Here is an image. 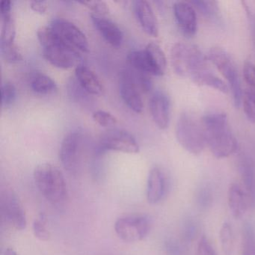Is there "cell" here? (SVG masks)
I'll use <instances>...</instances> for the list:
<instances>
[{
    "mask_svg": "<svg viewBox=\"0 0 255 255\" xmlns=\"http://www.w3.org/2000/svg\"><path fill=\"white\" fill-rule=\"evenodd\" d=\"M196 255H217L210 240L205 236H203L198 242Z\"/></svg>",
    "mask_w": 255,
    "mask_h": 255,
    "instance_id": "obj_35",
    "label": "cell"
},
{
    "mask_svg": "<svg viewBox=\"0 0 255 255\" xmlns=\"http://www.w3.org/2000/svg\"><path fill=\"white\" fill-rule=\"evenodd\" d=\"M17 89L11 82H5L1 87V102L2 106L8 107L15 101Z\"/></svg>",
    "mask_w": 255,
    "mask_h": 255,
    "instance_id": "obj_30",
    "label": "cell"
},
{
    "mask_svg": "<svg viewBox=\"0 0 255 255\" xmlns=\"http://www.w3.org/2000/svg\"><path fill=\"white\" fill-rule=\"evenodd\" d=\"M80 3L87 7L89 9L94 11V14H98V15L106 17L110 14V7L107 5V2H104V1H98V0L82 1V2H80Z\"/></svg>",
    "mask_w": 255,
    "mask_h": 255,
    "instance_id": "obj_33",
    "label": "cell"
},
{
    "mask_svg": "<svg viewBox=\"0 0 255 255\" xmlns=\"http://www.w3.org/2000/svg\"><path fill=\"white\" fill-rule=\"evenodd\" d=\"M166 190V179L163 171L159 167H153L149 172L147 182V201L156 204L163 198Z\"/></svg>",
    "mask_w": 255,
    "mask_h": 255,
    "instance_id": "obj_17",
    "label": "cell"
},
{
    "mask_svg": "<svg viewBox=\"0 0 255 255\" xmlns=\"http://www.w3.org/2000/svg\"><path fill=\"white\" fill-rule=\"evenodd\" d=\"M50 27L68 44L79 51H89V43L86 34L79 26L69 20L63 18L54 19L50 23Z\"/></svg>",
    "mask_w": 255,
    "mask_h": 255,
    "instance_id": "obj_11",
    "label": "cell"
},
{
    "mask_svg": "<svg viewBox=\"0 0 255 255\" xmlns=\"http://www.w3.org/2000/svg\"><path fill=\"white\" fill-rule=\"evenodd\" d=\"M176 137L179 144L193 155L202 153L207 146L201 121L193 115L183 113L176 125Z\"/></svg>",
    "mask_w": 255,
    "mask_h": 255,
    "instance_id": "obj_5",
    "label": "cell"
},
{
    "mask_svg": "<svg viewBox=\"0 0 255 255\" xmlns=\"http://www.w3.org/2000/svg\"><path fill=\"white\" fill-rule=\"evenodd\" d=\"M246 119L255 124V93L247 89L243 92L242 104Z\"/></svg>",
    "mask_w": 255,
    "mask_h": 255,
    "instance_id": "obj_26",
    "label": "cell"
},
{
    "mask_svg": "<svg viewBox=\"0 0 255 255\" xmlns=\"http://www.w3.org/2000/svg\"><path fill=\"white\" fill-rule=\"evenodd\" d=\"M0 209L2 217L17 230H23L26 227L24 210L14 191L4 189L0 195Z\"/></svg>",
    "mask_w": 255,
    "mask_h": 255,
    "instance_id": "obj_9",
    "label": "cell"
},
{
    "mask_svg": "<svg viewBox=\"0 0 255 255\" xmlns=\"http://www.w3.org/2000/svg\"><path fill=\"white\" fill-rule=\"evenodd\" d=\"M207 146L217 159L228 157L236 151L237 141L225 113L206 115L201 119Z\"/></svg>",
    "mask_w": 255,
    "mask_h": 255,
    "instance_id": "obj_2",
    "label": "cell"
},
{
    "mask_svg": "<svg viewBox=\"0 0 255 255\" xmlns=\"http://www.w3.org/2000/svg\"><path fill=\"white\" fill-rule=\"evenodd\" d=\"M243 255H255V234L250 226L243 233Z\"/></svg>",
    "mask_w": 255,
    "mask_h": 255,
    "instance_id": "obj_31",
    "label": "cell"
},
{
    "mask_svg": "<svg viewBox=\"0 0 255 255\" xmlns=\"http://www.w3.org/2000/svg\"><path fill=\"white\" fill-rule=\"evenodd\" d=\"M30 86L35 93L39 95H51L58 90L56 82L47 74L41 72L32 74Z\"/></svg>",
    "mask_w": 255,
    "mask_h": 255,
    "instance_id": "obj_22",
    "label": "cell"
},
{
    "mask_svg": "<svg viewBox=\"0 0 255 255\" xmlns=\"http://www.w3.org/2000/svg\"><path fill=\"white\" fill-rule=\"evenodd\" d=\"M75 76L77 83L89 95L100 96L104 94V87L101 79L91 68L79 65L76 68Z\"/></svg>",
    "mask_w": 255,
    "mask_h": 255,
    "instance_id": "obj_18",
    "label": "cell"
},
{
    "mask_svg": "<svg viewBox=\"0 0 255 255\" xmlns=\"http://www.w3.org/2000/svg\"><path fill=\"white\" fill-rule=\"evenodd\" d=\"M11 2L9 0H3L1 2L0 5V11H1V16L7 15L11 14Z\"/></svg>",
    "mask_w": 255,
    "mask_h": 255,
    "instance_id": "obj_37",
    "label": "cell"
},
{
    "mask_svg": "<svg viewBox=\"0 0 255 255\" xmlns=\"http://www.w3.org/2000/svg\"><path fill=\"white\" fill-rule=\"evenodd\" d=\"M194 8L199 11L207 18L213 19L218 14L217 3L214 1H191Z\"/></svg>",
    "mask_w": 255,
    "mask_h": 255,
    "instance_id": "obj_29",
    "label": "cell"
},
{
    "mask_svg": "<svg viewBox=\"0 0 255 255\" xmlns=\"http://www.w3.org/2000/svg\"><path fill=\"white\" fill-rule=\"evenodd\" d=\"M149 110L155 125L160 129L168 128L171 116V103L166 94L154 92L149 100Z\"/></svg>",
    "mask_w": 255,
    "mask_h": 255,
    "instance_id": "obj_14",
    "label": "cell"
},
{
    "mask_svg": "<svg viewBox=\"0 0 255 255\" xmlns=\"http://www.w3.org/2000/svg\"><path fill=\"white\" fill-rule=\"evenodd\" d=\"M91 17L97 30L107 42L113 47H121L124 41L123 32L115 22L95 14H91Z\"/></svg>",
    "mask_w": 255,
    "mask_h": 255,
    "instance_id": "obj_16",
    "label": "cell"
},
{
    "mask_svg": "<svg viewBox=\"0 0 255 255\" xmlns=\"http://www.w3.org/2000/svg\"><path fill=\"white\" fill-rule=\"evenodd\" d=\"M119 91L124 102L132 111L141 113L144 108L141 92L132 80L129 69L122 71L119 79Z\"/></svg>",
    "mask_w": 255,
    "mask_h": 255,
    "instance_id": "obj_12",
    "label": "cell"
},
{
    "mask_svg": "<svg viewBox=\"0 0 255 255\" xmlns=\"http://www.w3.org/2000/svg\"><path fill=\"white\" fill-rule=\"evenodd\" d=\"M35 186L40 193L50 203L60 204L68 198V188L61 170L50 163H42L35 167L33 172Z\"/></svg>",
    "mask_w": 255,
    "mask_h": 255,
    "instance_id": "obj_4",
    "label": "cell"
},
{
    "mask_svg": "<svg viewBox=\"0 0 255 255\" xmlns=\"http://www.w3.org/2000/svg\"><path fill=\"white\" fill-rule=\"evenodd\" d=\"M4 255H17V252L14 250L13 249H11V248H8L5 251V253H4Z\"/></svg>",
    "mask_w": 255,
    "mask_h": 255,
    "instance_id": "obj_38",
    "label": "cell"
},
{
    "mask_svg": "<svg viewBox=\"0 0 255 255\" xmlns=\"http://www.w3.org/2000/svg\"><path fill=\"white\" fill-rule=\"evenodd\" d=\"M171 62L174 72L180 77L223 94L229 92L228 85L215 74L209 65L208 57L197 46L176 43L171 48Z\"/></svg>",
    "mask_w": 255,
    "mask_h": 255,
    "instance_id": "obj_1",
    "label": "cell"
},
{
    "mask_svg": "<svg viewBox=\"0 0 255 255\" xmlns=\"http://www.w3.org/2000/svg\"><path fill=\"white\" fill-rule=\"evenodd\" d=\"M0 50H1L2 57L8 63H18L23 60V56L17 44H15V41L0 43Z\"/></svg>",
    "mask_w": 255,
    "mask_h": 255,
    "instance_id": "obj_25",
    "label": "cell"
},
{
    "mask_svg": "<svg viewBox=\"0 0 255 255\" xmlns=\"http://www.w3.org/2000/svg\"><path fill=\"white\" fill-rule=\"evenodd\" d=\"M207 57L226 80L232 94L234 106L238 108L242 104L243 92L235 62L229 53L221 47H212Z\"/></svg>",
    "mask_w": 255,
    "mask_h": 255,
    "instance_id": "obj_6",
    "label": "cell"
},
{
    "mask_svg": "<svg viewBox=\"0 0 255 255\" xmlns=\"http://www.w3.org/2000/svg\"><path fill=\"white\" fill-rule=\"evenodd\" d=\"M2 26H1V38L0 43L13 42L15 39V23L11 14L1 16Z\"/></svg>",
    "mask_w": 255,
    "mask_h": 255,
    "instance_id": "obj_24",
    "label": "cell"
},
{
    "mask_svg": "<svg viewBox=\"0 0 255 255\" xmlns=\"http://www.w3.org/2000/svg\"><path fill=\"white\" fill-rule=\"evenodd\" d=\"M83 135L79 130L68 132L61 143L59 159L62 166L71 175H75L80 168Z\"/></svg>",
    "mask_w": 255,
    "mask_h": 255,
    "instance_id": "obj_8",
    "label": "cell"
},
{
    "mask_svg": "<svg viewBox=\"0 0 255 255\" xmlns=\"http://www.w3.org/2000/svg\"><path fill=\"white\" fill-rule=\"evenodd\" d=\"M144 50L153 67L155 76L163 75L166 70L167 59L160 46L156 43L150 42L147 44Z\"/></svg>",
    "mask_w": 255,
    "mask_h": 255,
    "instance_id": "obj_21",
    "label": "cell"
},
{
    "mask_svg": "<svg viewBox=\"0 0 255 255\" xmlns=\"http://www.w3.org/2000/svg\"><path fill=\"white\" fill-rule=\"evenodd\" d=\"M31 8L35 12L39 14H44L47 11V5L44 1L39 0H34L30 3Z\"/></svg>",
    "mask_w": 255,
    "mask_h": 255,
    "instance_id": "obj_36",
    "label": "cell"
},
{
    "mask_svg": "<svg viewBox=\"0 0 255 255\" xmlns=\"http://www.w3.org/2000/svg\"><path fill=\"white\" fill-rule=\"evenodd\" d=\"M102 150H113L125 153H137L139 146L135 137L125 129H115L107 131L100 139Z\"/></svg>",
    "mask_w": 255,
    "mask_h": 255,
    "instance_id": "obj_10",
    "label": "cell"
},
{
    "mask_svg": "<svg viewBox=\"0 0 255 255\" xmlns=\"http://www.w3.org/2000/svg\"><path fill=\"white\" fill-rule=\"evenodd\" d=\"M92 118L97 124L102 127L114 126L119 122L114 115L101 110L94 112Z\"/></svg>",
    "mask_w": 255,
    "mask_h": 255,
    "instance_id": "obj_32",
    "label": "cell"
},
{
    "mask_svg": "<svg viewBox=\"0 0 255 255\" xmlns=\"http://www.w3.org/2000/svg\"><path fill=\"white\" fill-rule=\"evenodd\" d=\"M33 234L36 238L41 241H47L50 238V232L47 228V216L45 213H40L32 225Z\"/></svg>",
    "mask_w": 255,
    "mask_h": 255,
    "instance_id": "obj_28",
    "label": "cell"
},
{
    "mask_svg": "<svg viewBox=\"0 0 255 255\" xmlns=\"http://www.w3.org/2000/svg\"><path fill=\"white\" fill-rule=\"evenodd\" d=\"M243 187L246 190L252 207L255 206V167L250 158L242 155L239 162Z\"/></svg>",
    "mask_w": 255,
    "mask_h": 255,
    "instance_id": "obj_20",
    "label": "cell"
},
{
    "mask_svg": "<svg viewBox=\"0 0 255 255\" xmlns=\"http://www.w3.org/2000/svg\"><path fill=\"white\" fill-rule=\"evenodd\" d=\"M131 76L134 83L136 85L138 89H139L141 94H146L150 92L152 89V81L150 79V75L141 72V71H137V70L129 69Z\"/></svg>",
    "mask_w": 255,
    "mask_h": 255,
    "instance_id": "obj_27",
    "label": "cell"
},
{
    "mask_svg": "<svg viewBox=\"0 0 255 255\" xmlns=\"http://www.w3.org/2000/svg\"><path fill=\"white\" fill-rule=\"evenodd\" d=\"M219 240L222 251L225 255H231L234 251V232L232 227L228 222H225L222 225L219 231Z\"/></svg>",
    "mask_w": 255,
    "mask_h": 255,
    "instance_id": "obj_23",
    "label": "cell"
},
{
    "mask_svg": "<svg viewBox=\"0 0 255 255\" xmlns=\"http://www.w3.org/2000/svg\"><path fill=\"white\" fill-rule=\"evenodd\" d=\"M133 9L135 17L143 31L150 36L157 37L159 35V25L150 2L146 0L134 1Z\"/></svg>",
    "mask_w": 255,
    "mask_h": 255,
    "instance_id": "obj_15",
    "label": "cell"
},
{
    "mask_svg": "<svg viewBox=\"0 0 255 255\" xmlns=\"http://www.w3.org/2000/svg\"><path fill=\"white\" fill-rule=\"evenodd\" d=\"M243 77L247 84L248 89L255 93V65L252 62H245L243 66Z\"/></svg>",
    "mask_w": 255,
    "mask_h": 255,
    "instance_id": "obj_34",
    "label": "cell"
},
{
    "mask_svg": "<svg viewBox=\"0 0 255 255\" xmlns=\"http://www.w3.org/2000/svg\"><path fill=\"white\" fill-rule=\"evenodd\" d=\"M37 35L43 47L44 59L53 66L69 69L81 65L80 51L64 41L50 26H41Z\"/></svg>",
    "mask_w": 255,
    "mask_h": 255,
    "instance_id": "obj_3",
    "label": "cell"
},
{
    "mask_svg": "<svg viewBox=\"0 0 255 255\" xmlns=\"http://www.w3.org/2000/svg\"><path fill=\"white\" fill-rule=\"evenodd\" d=\"M151 222L146 216H128L119 218L115 224L117 235L127 243L144 240L150 231Z\"/></svg>",
    "mask_w": 255,
    "mask_h": 255,
    "instance_id": "obj_7",
    "label": "cell"
},
{
    "mask_svg": "<svg viewBox=\"0 0 255 255\" xmlns=\"http://www.w3.org/2000/svg\"><path fill=\"white\" fill-rule=\"evenodd\" d=\"M174 18L182 33L188 38L193 37L198 29L196 11L190 2H177L173 6Z\"/></svg>",
    "mask_w": 255,
    "mask_h": 255,
    "instance_id": "obj_13",
    "label": "cell"
},
{
    "mask_svg": "<svg viewBox=\"0 0 255 255\" xmlns=\"http://www.w3.org/2000/svg\"><path fill=\"white\" fill-rule=\"evenodd\" d=\"M228 204L232 216L235 219L243 217L250 205L249 198L242 185L234 183L228 192Z\"/></svg>",
    "mask_w": 255,
    "mask_h": 255,
    "instance_id": "obj_19",
    "label": "cell"
}]
</instances>
